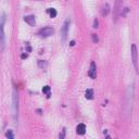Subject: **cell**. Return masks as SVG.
<instances>
[{
	"label": "cell",
	"instance_id": "6da1fadb",
	"mask_svg": "<svg viewBox=\"0 0 139 139\" xmlns=\"http://www.w3.org/2000/svg\"><path fill=\"white\" fill-rule=\"evenodd\" d=\"M134 103V84L129 85L126 90V113L129 114L131 112V107Z\"/></svg>",
	"mask_w": 139,
	"mask_h": 139
},
{
	"label": "cell",
	"instance_id": "7a4b0ae2",
	"mask_svg": "<svg viewBox=\"0 0 139 139\" xmlns=\"http://www.w3.org/2000/svg\"><path fill=\"white\" fill-rule=\"evenodd\" d=\"M4 23H6V14H2L1 19H0V48H1V50H4V47H6Z\"/></svg>",
	"mask_w": 139,
	"mask_h": 139
},
{
	"label": "cell",
	"instance_id": "3957f363",
	"mask_svg": "<svg viewBox=\"0 0 139 139\" xmlns=\"http://www.w3.org/2000/svg\"><path fill=\"white\" fill-rule=\"evenodd\" d=\"M12 107H13V116L14 119L16 121L18 118V112H19V96H18V91H16V88L14 87L13 88V97H12Z\"/></svg>",
	"mask_w": 139,
	"mask_h": 139
},
{
	"label": "cell",
	"instance_id": "277c9868",
	"mask_svg": "<svg viewBox=\"0 0 139 139\" xmlns=\"http://www.w3.org/2000/svg\"><path fill=\"white\" fill-rule=\"evenodd\" d=\"M70 24H71V20H70V18H67L66 20H65L64 24H63V26H62V27H61V39H62L63 43H64V41L66 40L67 33H69V27H70Z\"/></svg>",
	"mask_w": 139,
	"mask_h": 139
},
{
	"label": "cell",
	"instance_id": "5b68a950",
	"mask_svg": "<svg viewBox=\"0 0 139 139\" xmlns=\"http://www.w3.org/2000/svg\"><path fill=\"white\" fill-rule=\"evenodd\" d=\"M131 59H133V64L136 70V73H138V52L136 45H131Z\"/></svg>",
	"mask_w": 139,
	"mask_h": 139
},
{
	"label": "cell",
	"instance_id": "8992f818",
	"mask_svg": "<svg viewBox=\"0 0 139 139\" xmlns=\"http://www.w3.org/2000/svg\"><path fill=\"white\" fill-rule=\"evenodd\" d=\"M53 33H54V30H53L52 27L47 26V27H43V28H41V30H39L38 35L43 38H47V37H50L51 35H53Z\"/></svg>",
	"mask_w": 139,
	"mask_h": 139
},
{
	"label": "cell",
	"instance_id": "52a82bcc",
	"mask_svg": "<svg viewBox=\"0 0 139 139\" xmlns=\"http://www.w3.org/2000/svg\"><path fill=\"white\" fill-rule=\"evenodd\" d=\"M88 75H89L90 78H92V79H95V78H96V76H97V66H96V63H95L94 61L90 63Z\"/></svg>",
	"mask_w": 139,
	"mask_h": 139
},
{
	"label": "cell",
	"instance_id": "ba28073f",
	"mask_svg": "<svg viewBox=\"0 0 139 139\" xmlns=\"http://www.w3.org/2000/svg\"><path fill=\"white\" fill-rule=\"evenodd\" d=\"M124 0H115V9H114V13H115V16H114V22H116L118 20V16L119 13V10L122 8V4H123Z\"/></svg>",
	"mask_w": 139,
	"mask_h": 139
},
{
	"label": "cell",
	"instance_id": "9c48e42d",
	"mask_svg": "<svg viewBox=\"0 0 139 139\" xmlns=\"http://www.w3.org/2000/svg\"><path fill=\"white\" fill-rule=\"evenodd\" d=\"M24 21H25L30 26H35V24H36V19H35V16L34 15L25 16V18H24Z\"/></svg>",
	"mask_w": 139,
	"mask_h": 139
},
{
	"label": "cell",
	"instance_id": "30bf717a",
	"mask_svg": "<svg viewBox=\"0 0 139 139\" xmlns=\"http://www.w3.org/2000/svg\"><path fill=\"white\" fill-rule=\"evenodd\" d=\"M76 133L78 135H84L86 133V126H85V124H78L76 126Z\"/></svg>",
	"mask_w": 139,
	"mask_h": 139
},
{
	"label": "cell",
	"instance_id": "8fae6325",
	"mask_svg": "<svg viewBox=\"0 0 139 139\" xmlns=\"http://www.w3.org/2000/svg\"><path fill=\"white\" fill-rule=\"evenodd\" d=\"M109 12H110V6H109V3H106L104 4V7H103V9H102V15L103 16H107L109 14Z\"/></svg>",
	"mask_w": 139,
	"mask_h": 139
},
{
	"label": "cell",
	"instance_id": "7c38bea8",
	"mask_svg": "<svg viewBox=\"0 0 139 139\" xmlns=\"http://www.w3.org/2000/svg\"><path fill=\"white\" fill-rule=\"evenodd\" d=\"M85 97H86V99H92L94 98V90L92 89H87L86 92H85Z\"/></svg>",
	"mask_w": 139,
	"mask_h": 139
},
{
	"label": "cell",
	"instance_id": "4fadbf2b",
	"mask_svg": "<svg viewBox=\"0 0 139 139\" xmlns=\"http://www.w3.org/2000/svg\"><path fill=\"white\" fill-rule=\"evenodd\" d=\"M48 13H49V15H50V18H55V16H57V10H55V9H53V8H50L49 10H48Z\"/></svg>",
	"mask_w": 139,
	"mask_h": 139
},
{
	"label": "cell",
	"instance_id": "5bb4252c",
	"mask_svg": "<svg viewBox=\"0 0 139 139\" xmlns=\"http://www.w3.org/2000/svg\"><path fill=\"white\" fill-rule=\"evenodd\" d=\"M43 92L48 95V98L50 97V87L49 86H43Z\"/></svg>",
	"mask_w": 139,
	"mask_h": 139
},
{
	"label": "cell",
	"instance_id": "9a60e30c",
	"mask_svg": "<svg viewBox=\"0 0 139 139\" xmlns=\"http://www.w3.org/2000/svg\"><path fill=\"white\" fill-rule=\"evenodd\" d=\"M38 66H39L40 69H45V67H47V62H46V61H43V60L38 61Z\"/></svg>",
	"mask_w": 139,
	"mask_h": 139
},
{
	"label": "cell",
	"instance_id": "2e32d148",
	"mask_svg": "<svg viewBox=\"0 0 139 139\" xmlns=\"http://www.w3.org/2000/svg\"><path fill=\"white\" fill-rule=\"evenodd\" d=\"M91 37H92V41H94L95 43H99V38H98V36H97L96 34H92Z\"/></svg>",
	"mask_w": 139,
	"mask_h": 139
},
{
	"label": "cell",
	"instance_id": "e0dca14e",
	"mask_svg": "<svg viewBox=\"0 0 139 139\" xmlns=\"http://www.w3.org/2000/svg\"><path fill=\"white\" fill-rule=\"evenodd\" d=\"M6 137L7 138H14V135H13V134H12V131L11 130H9V131H7V133H6Z\"/></svg>",
	"mask_w": 139,
	"mask_h": 139
},
{
	"label": "cell",
	"instance_id": "ac0fdd59",
	"mask_svg": "<svg viewBox=\"0 0 139 139\" xmlns=\"http://www.w3.org/2000/svg\"><path fill=\"white\" fill-rule=\"evenodd\" d=\"M98 25H99L98 20H97V19H95V20H94V26H92V27H94V28H97V27H98Z\"/></svg>",
	"mask_w": 139,
	"mask_h": 139
},
{
	"label": "cell",
	"instance_id": "d6986e66",
	"mask_svg": "<svg viewBox=\"0 0 139 139\" xmlns=\"http://www.w3.org/2000/svg\"><path fill=\"white\" fill-rule=\"evenodd\" d=\"M26 51H27V52H31L32 51V48H31L30 45H26Z\"/></svg>",
	"mask_w": 139,
	"mask_h": 139
},
{
	"label": "cell",
	"instance_id": "ffe728a7",
	"mask_svg": "<svg viewBox=\"0 0 139 139\" xmlns=\"http://www.w3.org/2000/svg\"><path fill=\"white\" fill-rule=\"evenodd\" d=\"M64 135H65V130H63V133H62V134H60L59 137H60L61 139H62V138H64Z\"/></svg>",
	"mask_w": 139,
	"mask_h": 139
},
{
	"label": "cell",
	"instance_id": "44dd1931",
	"mask_svg": "<svg viewBox=\"0 0 139 139\" xmlns=\"http://www.w3.org/2000/svg\"><path fill=\"white\" fill-rule=\"evenodd\" d=\"M21 58H22V59H26V58H27V54H22Z\"/></svg>",
	"mask_w": 139,
	"mask_h": 139
},
{
	"label": "cell",
	"instance_id": "7402d4cb",
	"mask_svg": "<svg viewBox=\"0 0 139 139\" xmlns=\"http://www.w3.org/2000/svg\"><path fill=\"white\" fill-rule=\"evenodd\" d=\"M75 45V41H71V46H74Z\"/></svg>",
	"mask_w": 139,
	"mask_h": 139
}]
</instances>
